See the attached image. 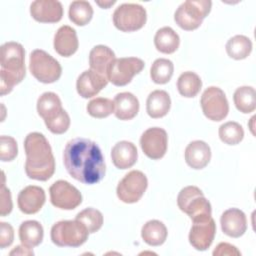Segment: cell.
I'll return each instance as SVG.
<instances>
[{
    "label": "cell",
    "mask_w": 256,
    "mask_h": 256,
    "mask_svg": "<svg viewBox=\"0 0 256 256\" xmlns=\"http://www.w3.org/2000/svg\"><path fill=\"white\" fill-rule=\"evenodd\" d=\"M63 162L67 172L81 183L95 184L105 176L106 166L101 149L90 139L70 140L64 149Z\"/></svg>",
    "instance_id": "cell-1"
},
{
    "label": "cell",
    "mask_w": 256,
    "mask_h": 256,
    "mask_svg": "<svg viewBox=\"0 0 256 256\" xmlns=\"http://www.w3.org/2000/svg\"><path fill=\"white\" fill-rule=\"evenodd\" d=\"M25 172L31 179L46 181L54 174L55 160L46 137L39 132L29 133L24 140Z\"/></svg>",
    "instance_id": "cell-2"
},
{
    "label": "cell",
    "mask_w": 256,
    "mask_h": 256,
    "mask_svg": "<svg viewBox=\"0 0 256 256\" xmlns=\"http://www.w3.org/2000/svg\"><path fill=\"white\" fill-rule=\"evenodd\" d=\"M25 51L21 44L10 41L0 49V94L4 96L10 93L13 87L20 83L26 74Z\"/></svg>",
    "instance_id": "cell-3"
},
{
    "label": "cell",
    "mask_w": 256,
    "mask_h": 256,
    "mask_svg": "<svg viewBox=\"0 0 256 256\" xmlns=\"http://www.w3.org/2000/svg\"><path fill=\"white\" fill-rule=\"evenodd\" d=\"M177 205L192 221L211 217V204L196 186L184 187L178 194Z\"/></svg>",
    "instance_id": "cell-4"
},
{
    "label": "cell",
    "mask_w": 256,
    "mask_h": 256,
    "mask_svg": "<svg viewBox=\"0 0 256 256\" xmlns=\"http://www.w3.org/2000/svg\"><path fill=\"white\" fill-rule=\"evenodd\" d=\"M88 230L78 220H62L51 228V240L60 247H79L88 239Z\"/></svg>",
    "instance_id": "cell-5"
},
{
    "label": "cell",
    "mask_w": 256,
    "mask_h": 256,
    "mask_svg": "<svg viewBox=\"0 0 256 256\" xmlns=\"http://www.w3.org/2000/svg\"><path fill=\"white\" fill-rule=\"evenodd\" d=\"M212 2L209 0H188L183 2L174 14L176 24L187 31L197 29L209 14Z\"/></svg>",
    "instance_id": "cell-6"
},
{
    "label": "cell",
    "mask_w": 256,
    "mask_h": 256,
    "mask_svg": "<svg viewBox=\"0 0 256 256\" xmlns=\"http://www.w3.org/2000/svg\"><path fill=\"white\" fill-rule=\"evenodd\" d=\"M29 69L31 74L38 81L45 84L56 82L62 74V68L59 62L41 49H36L31 52Z\"/></svg>",
    "instance_id": "cell-7"
},
{
    "label": "cell",
    "mask_w": 256,
    "mask_h": 256,
    "mask_svg": "<svg viewBox=\"0 0 256 256\" xmlns=\"http://www.w3.org/2000/svg\"><path fill=\"white\" fill-rule=\"evenodd\" d=\"M147 19L143 6L135 3H124L116 8L113 13V23L123 32H133L141 29Z\"/></svg>",
    "instance_id": "cell-8"
},
{
    "label": "cell",
    "mask_w": 256,
    "mask_h": 256,
    "mask_svg": "<svg viewBox=\"0 0 256 256\" xmlns=\"http://www.w3.org/2000/svg\"><path fill=\"white\" fill-rule=\"evenodd\" d=\"M144 61L136 57L115 58L107 70V79L115 86H125L144 68Z\"/></svg>",
    "instance_id": "cell-9"
},
{
    "label": "cell",
    "mask_w": 256,
    "mask_h": 256,
    "mask_svg": "<svg viewBox=\"0 0 256 256\" xmlns=\"http://www.w3.org/2000/svg\"><path fill=\"white\" fill-rule=\"evenodd\" d=\"M148 186L145 174L139 170L128 172L118 183L116 193L118 198L124 203H136L143 196Z\"/></svg>",
    "instance_id": "cell-10"
},
{
    "label": "cell",
    "mask_w": 256,
    "mask_h": 256,
    "mask_svg": "<svg viewBox=\"0 0 256 256\" xmlns=\"http://www.w3.org/2000/svg\"><path fill=\"white\" fill-rule=\"evenodd\" d=\"M204 115L212 121L223 120L229 112V104L225 93L219 87H208L200 100Z\"/></svg>",
    "instance_id": "cell-11"
},
{
    "label": "cell",
    "mask_w": 256,
    "mask_h": 256,
    "mask_svg": "<svg viewBox=\"0 0 256 256\" xmlns=\"http://www.w3.org/2000/svg\"><path fill=\"white\" fill-rule=\"evenodd\" d=\"M49 193L52 205L63 210L75 209L82 202L79 190L65 180L54 182L49 188Z\"/></svg>",
    "instance_id": "cell-12"
},
{
    "label": "cell",
    "mask_w": 256,
    "mask_h": 256,
    "mask_svg": "<svg viewBox=\"0 0 256 256\" xmlns=\"http://www.w3.org/2000/svg\"><path fill=\"white\" fill-rule=\"evenodd\" d=\"M168 145V136L164 129L152 127L143 132L140 138V146L144 154L153 160L161 159Z\"/></svg>",
    "instance_id": "cell-13"
},
{
    "label": "cell",
    "mask_w": 256,
    "mask_h": 256,
    "mask_svg": "<svg viewBox=\"0 0 256 256\" xmlns=\"http://www.w3.org/2000/svg\"><path fill=\"white\" fill-rule=\"evenodd\" d=\"M216 233V224L212 217L193 221L189 233L190 244L199 251H204L212 244Z\"/></svg>",
    "instance_id": "cell-14"
},
{
    "label": "cell",
    "mask_w": 256,
    "mask_h": 256,
    "mask_svg": "<svg viewBox=\"0 0 256 256\" xmlns=\"http://www.w3.org/2000/svg\"><path fill=\"white\" fill-rule=\"evenodd\" d=\"M32 18L42 23H56L62 19L63 7L59 1L36 0L30 5Z\"/></svg>",
    "instance_id": "cell-15"
},
{
    "label": "cell",
    "mask_w": 256,
    "mask_h": 256,
    "mask_svg": "<svg viewBox=\"0 0 256 256\" xmlns=\"http://www.w3.org/2000/svg\"><path fill=\"white\" fill-rule=\"evenodd\" d=\"M108 83L106 76L93 70H85L77 78L76 89L83 98H91L97 95Z\"/></svg>",
    "instance_id": "cell-16"
},
{
    "label": "cell",
    "mask_w": 256,
    "mask_h": 256,
    "mask_svg": "<svg viewBox=\"0 0 256 256\" xmlns=\"http://www.w3.org/2000/svg\"><path fill=\"white\" fill-rule=\"evenodd\" d=\"M46 200L44 190L35 185H30L22 189L17 198L18 207L21 212L25 214H35L37 213Z\"/></svg>",
    "instance_id": "cell-17"
},
{
    "label": "cell",
    "mask_w": 256,
    "mask_h": 256,
    "mask_svg": "<svg viewBox=\"0 0 256 256\" xmlns=\"http://www.w3.org/2000/svg\"><path fill=\"white\" fill-rule=\"evenodd\" d=\"M222 231L233 238L242 236L247 229V220L243 211L237 208H230L223 212L220 218Z\"/></svg>",
    "instance_id": "cell-18"
},
{
    "label": "cell",
    "mask_w": 256,
    "mask_h": 256,
    "mask_svg": "<svg viewBox=\"0 0 256 256\" xmlns=\"http://www.w3.org/2000/svg\"><path fill=\"white\" fill-rule=\"evenodd\" d=\"M78 38L75 29L68 25L61 26L54 36V49L63 56L69 57L78 49Z\"/></svg>",
    "instance_id": "cell-19"
},
{
    "label": "cell",
    "mask_w": 256,
    "mask_h": 256,
    "mask_svg": "<svg viewBox=\"0 0 256 256\" xmlns=\"http://www.w3.org/2000/svg\"><path fill=\"white\" fill-rule=\"evenodd\" d=\"M138 153L136 146L129 141L117 142L111 150V159L118 169L131 168L137 161Z\"/></svg>",
    "instance_id": "cell-20"
},
{
    "label": "cell",
    "mask_w": 256,
    "mask_h": 256,
    "mask_svg": "<svg viewBox=\"0 0 256 256\" xmlns=\"http://www.w3.org/2000/svg\"><path fill=\"white\" fill-rule=\"evenodd\" d=\"M211 159L209 145L201 140L190 142L185 149V161L193 169H203Z\"/></svg>",
    "instance_id": "cell-21"
},
{
    "label": "cell",
    "mask_w": 256,
    "mask_h": 256,
    "mask_svg": "<svg viewBox=\"0 0 256 256\" xmlns=\"http://www.w3.org/2000/svg\"><path fill=\"white\" fill-rule=\"evenodd\" d=\"M114 114L120 120H131L139 111V101L130 92H121L113 100Z\"/></svg>",
    "instance_id": "cell-22"
},
{
    "label": "cell",
    "mask_w": 256,
    "mask_h": 256,
    "mask_svg": "<svg viewBox=\"0 0 256 256\" xmlns=\"http://www.w3.org/2000/svg\"><path fill=\"white\" fill-rule=\"evenodd\" d=\"M114 60V52L105 45L94 46L89 53V65L91 70L106 77L107 70Z\"/></svg>",
    "instance_id": "cell-23"
},
{
    "label": "cell",
    "mask_w": 256,
    "mask_h": 256,
    "mask_svg": "<svg viewBox=\"0 0 256 256\" xmlns=\"http://www.w3.org/2000/svg\"><path fill=\"white\" fill-rule=\"evenodd\" d=\"M171 99L164 90H155L151 92L146 101V111L151 118L164 117L170 110Z\"/></svg>",
    "instance_id": "cell-24"
},
{
    "label": "cell",
    "mask_w": 256,
    "mask_h": 256,
    "mask_svg": "<svg viewBox=\"0 0 256 256\" xmlns=\"http://www.w3.org/2000/svg\"><path fill=\"white\" fill-rule=\"evenodd\" d=\"M44 236L42 225L35 220L24 221L19 227V238L21 244L27 248H34L38 246Z\"/></svg>",
    "instance_id": "cell-25"
},
{
    "label": "cell",
    "mask_w": 256,
    "mask_h": 256,
    "mask_svg": "<svg viewBox=\"0 0 256 256\" xmlns=\"http://www.w3.org/2000/svg\"><path fill=\"white\" fill-rule=\"evenodd\" d=\"M154 44L158 51L164 54L174 53L180 44L179 35L171 27L160 28L154 37Z\"/></svg>",
    "instance_id": "cell-26"
},
{
    "label": "cell",
    "mask_w": 256,
    "mask_h": 256,
    "mask_svg": "<svg viewBox=\"0 0 256 256\" xmlns=\"http://www.w3.org/2000/svg\"><path fill=\"white\" fill-rule=\"evenodd\" d=\"M63 110L61 100L53 92L43 93L37 101V112L44 121L50 120L57 116Z\"/></svg>",
    "instance_id": "cell-27"
},
{
    "label": "cell",
    "mask_w": 256,
    "mask_h": 256,
    "mask_svg": "<svg viewBox=\"0 0 256 256\" xmlns=\"http://www.w3.org/2000/svg\"><path fill=\"white\" fill-rule=\"evenodd\" d=\"M167 228L159 220H150L146 222L141 230V236L145 243L150 246L162 245L167 238Z\"/></svg>",
    "instance_id": "cell-28"
},
{
    "label": "cell",
    "mask_w": 256,
    "mask_h": 256,
    "mask_svg": "<svg viewBox=\"0 0 256 256\" xmlns=\"http://www.w3.org/2000/svg\"><path fill=\"white\" fill-rule=\"evenodd\" d=\"M252 51L251 40L244 35H235L226 43V52L235 60L247 58Z\"/></svg>",
    "instance_id": "cell-29"
},
{
    "label": "cell",
    "mask_w": 256,
    "mask_h": 256,
    "mask_svg": "<svg viewBox=\"0 0 256 256\" xmlns=\"http://www.w3.org/2000/svg\"><path fill=\"white\" fill-rule=\"evenodd\" d=\"M236 108L242 113H251L256 108V92L251 86H242L236 89L233 95Z\"/></svg>",
    "instance_id": "cell-30"
},
{
    "label": "cell",
    "mask_w": 256,
    "mask_h": 256,
    "mask_svg": "<svg viewBox=\"0 0 256 256\" xmlns=\"http://www.w3.org/2000/svg\"><path fill=\"white\" fill-rule=\"evenodd\" d=\"M202 87L200 77L191 71L182 73L177 80V89L179 93L187 98L195 97Z\"/></svg>",
    "instance_id": "cell-31"
},
{
    "label": "cell",
    "mask_w": 256,
    "mask_h": 256,
    "mask_svg": "<svg viewBox=\"0 0 256 256\" xmlns=\"http://www.w3.org/2000/svg\"><path fill=\"white\" fill-rule=\"evenodd\" d=\"M93 16V8L88 1H73L69 6V19L78 26H84L90 22Z\"/></svg>",
    "instance_id": "cell-32"
},
{
    "label": "cell",
    "mask_w": 256,
    "mask_h": 256,
    "mask_svg": "<svg viewBox=\"0 0 256 256\" xmlns=\"http://www.w3.org/2000/svg\"><path fill=\"white\" fill-rule=\"evenodd\" d=\"M174 71V65L171 60L166 58L156 59L150 69V76L154 83L165 84L170 81Z\"/></svg>",
    "instance_id": "cell-33"
},
{
    "label": "cell",
    "mask_w": 256,
    "mask_h": 256,
    "mask_svg": "<svg viewBox=\"0 0 256 256\" xmlns=\"http://www.w3.org/2000/svg\"><path fill=\"white\" fill-rule=\"evenodd\" d=\"M219 137L222 142L228 145H236L240 143L244 137L242 126L234 121H229L219 127Z\"/></svg>",
    "instance_id": "cell-34"
},
{
    "label": "cell",
    "mask_w": 256,
    "mask_h": 256,
    "mask_svg": "<svg viewBox=\"0 0 256 256\" xmlns=\"http://www.w3.org/2000/svg\"><path fill=\"white\" fill-rule=\"evenodd\" d=\"M76 220L81 222L89 233L98 231L103 225V215L95 208H86L76 215Z\"/></svg>",
    "instance_id": "cell-35"
},
{
    "label": "cell",
    "mask_w": 256,
    "mask_h": 256,
    "mask_svg": "<svg viewBox=\"0 0 256 256\" xmlns=\"http://www.w3.org/2000/svg\"><path fill=\"white\" fill-rule=\"evenodd\" d=\"M87 112L94 118H105L114 112V102L108 98L97 97L87 104Z\"/></svg>",
    "instance_id": "cell-36"
},
{
    "label": "cell",
    "mask_w": 256,
    "mask_h": 256,
    "mask_svg": "<svg viewBox=\"0 0 256 256\" xmlns=\"http://www.w3.org/2000/svg\"><path fill=\"white\" fill-rule=\"evenodd\" d=\"M44 122L48 130L53 134H63L68 130L70 126V117L68 113L63 109L57 116Z\"/></svg>",
    "instance_id": "cell-37"
},
{
    "label": "cell",
    "mask_w": 256,
    "mask_h": 256,
    "mask_svg": "<svg viewBox=\"0 0 256 256\" xmlns=\"http://www.w3.org/2000/svg\"><path fill=\"white\" fill-rule=\"evenodd\" d=\"M18 154L16 140L11 136L2 135L0 137V159L4 162L12 161Z\"/></svg>",
    "instance_id": "cell-38"
},
{
    "label": "cell",
    "mask_w": 256,
    "mask_h": 256,
    "mask_svg": "<svg viewBox=\"0 0 256 256\" xmlns=\"http://www.w3.org/2000/svg\"><path fill=\"white\" fill-rule=\"evenodd\" d=\"M12 211L11 193L5 186V176L2 172V184H1V216H5Z\"/></svg>",
    "instance_id": "cell-39"
},
{
    "label": "cell",
    "mask_w": 256,
    "mask_h": 256,
    "mask_svg": "<svg viewBox=\"0 0 256 256\" xmlns=\"http://www.w3.org/2000/svg\"><path fill=\"white\" fill-rule=\"evenodd\" d=\"M14 239V231L9 223H0V248L4 249L10 246Z\"/></svg>",
    "instance_id": "cell-40"
},
{
    "label": "cell",
    "mask_w": 256,
    "mask_h": 256,
    "mask_svg": "<svg viewBox=\"0 0 256 256\" xmlns=\"http://www.w3.org/2000/svg\"><path fill=\"white\" fill-rule=\"evenodd\" d=\"M213 255L214 256H219V255H230V256L237 255V256H239V255H241V252L235 246H233L229 243H226V242H222L216 246V248L213 251Z\"/></svg>",
    "instance_id": "cell-41"
},
{
    "label": "cell",
    "mask_w": 256,
    "mask_h": 256,
    "mask_svg": "<svg viewBox=\"0 0 256 256\" xmlns=\"http://www.w3.org/2000/svg\"><path fill=\"white\" fill-rule=\"evenodd\" d=\"M9 254L10 255H34V252L30 248H27L24 245H22V246H16Z\"/></svg>",
    "instance_id": "cell-42"
},
{
    "label": "cell",
    "mask_w": 256,
    "mask_h": 256,
    "mask_svg": "<svg viewBox=\"0 0 256 256\" xmlns=\"http://www.w3.org/2000/svg\"><path fill=\"white\" fill-rule=\"evenodd\" d=\"M115 3V1H104V2H101V1H96V4H98L99 6H101L102 8H109L111 5H113Z\"/></svg>",
    "instance_id": "cell-43"
}]
</instances>
